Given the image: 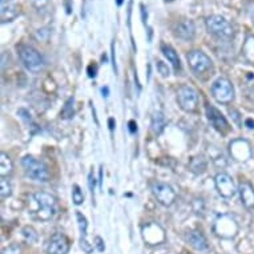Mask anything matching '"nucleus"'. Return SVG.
Returning a JSON list of instances; mask_svg holds the SVG:
<instances>
[{"label":"nucleus","instance_id":"473e14b6","mask_svg":"<svg viewBox=\"0 0 254 254\" xmlns=\"http://www.w3.org/2000/svg\"><path fill=\"white\" fill-rule=\"evenodd\" d=\"M88 183H89V189H91L92 194L95 193V184H96V181H95V176H93V173H89V177H88Z\"/></svg>","mask_w":254,"mask_h":254},{"label":"nucleus","instance_id":"ddd939ff","mask_svg":"<svg viewBox=\"0 0 254 254\" xmlns=\"http://www.w3.org/2000/svg\"><path fill=\"white\" fill-rule=\"evenodd\" d=\"M205 111H206V117H208V120L210 121V124H212L218 132L225 133V132L229 130V123L226 121L225 116H224L216 107L208 104Z\"/></svg>","mask_w":254,"mask_h":254},{"label":"nucleus","instance_id":"7ed1b4c3","mask_svg":"<svg viewBox=\"0 0 254 254\" xmlns=\"http://www.w3.org/2000/svg\"><path fill=\"white\" fill-rule=\"evenodd\" d=\"M19 56H20L21 63L24 64V67L31 72H40L46 65L44 59L38 51L29 46H21L19 48Z\"/></svg>","mask_w":254,"mask_h":254},{"label":"nucleus","instance_id":"2eb2a0df","mask_svg":"<svg viewBox=\"0 0 254 254\" xmlns=\"http://www.w3.org/2000/svg\"><path fill=\"white\" fill-rule=\"evenodd\" d=\"M175 35L179 39H181V40L190 42L194 38V35H196V27L193 24V21L190 20L180 21L179 24L176 25Z\"/></svg>","mask_w":254,"mask_h":254},{"label":"nucleus","instance_id":"39448f33","mask_svg":"<svg viewBox=\"0 0 254 254\" xmlns=\"http://www.w3.org/2000/svg\"><path fill=\"white\" fill-rule=\"evenodd\" d=\"M212 95L220 104H230L234 100V88L225 77L217 79L212 85Z\"/></svg>","mask_w":254,"mask_h":254},{"label":"nucleus","instance_id":"5701e85b","mask_svg":"<svg viewBox=\"0 0 254 254\" xmlns=\"http://www.w3.org/2000/svg\"><path fill=\"white\" fill-rule=\"evenodd\" d=\"M13 171V164L12 160L7 156L5 153L0 154V175L1 177L11 175Z\"/></svg>","mask_w":254,"mask_h":254},{"label":"nucleus","instance_id":"79ce46f5","mask_svg":"<svg viewBox=\"0 0 254 254\" xmlns=\"http://www.w3.org/2000/svg\"><path fill=\"white\" fill-rule=\"evenodd\" d=\"M109 129L113 130V119H109Z\"/></svg>","mask_w":254,"mask_h":254},{"label":"nucleus","instance_id":"2f4dec72","mask_svg":"<svg viewBox=\"0 0 254 254\" xmlns=\"http://www.w3.org/2000/svg\"><path fill=\"white\" fill-rule=\"evenodd\" d=\"M97 75V65L96 64H91L89 67H88V76L89 77H96Z\"/></svg>","mask_w":254,"mask_h":254},{"label":"nucleus","instance_id":"393cba45","mask_svg":"<svg viewBox=\"0 0 254 254\" xmlns=\"http://www.w3.org/2000/svg\"><path fill=\"white\" fill-rule=\"evenodd\" d=\"M21 234H23V238L25 240V242H28V244H35V242L38 241L39 236L32 226H24L21 229Z\"/></svg>","mask_w":254,"mask_h":254},{"label":"nucleus","instance_id":"c85d7f7f","mask_svg":"<svg viewBox=\"0 0 254 254\" xmlns=\"http://www.w3.org/2000/svg\"><path fill=\"white\" fill-rule=\"evenodd\" d=\"M1 254H23V252H21V248L17 244H12V245L4 248Z\"/></svg>","mask_w":254,"mask_h":254},{"label":"nucleus","instance_id":"a19ab883","mask_svg":"<svg viewBox=\"0 0 254 254\" xmlns=\"http://www.w3.org/2000/svg\"><path fill=\"white\" fill-rule=\"evenodd\" d=\"M99 181H100V188L103 187V167L100 168V180H99Z\"/></svg>","mask_w":254,"mask_h":254},{"label":"nucleus","instance_id":"cd10ccee","mask_svg":"<svg viewBox=\"0 0 254 254\" xmlns=\"http://www.w3.org/2000/svg\"><path fill=\"white\" fill-rule=\"evenodd\" d=\"M72 201L75 205H81L84 202V194L81 192L79 185H73V190H72Z\"/></svg>","mask_w":254,"mask_h":254},{"label":"nucleus","instance_id":"b1692460","mask_svg":"<svg viewBox=\"0 0 254 254\" xmlns=\"http://www.w3.org/2000/svg\"><path fill=\"white\" fill-rule=\"evenodd\" d=\"M189 168H190V171L194 172V173H202V172H205V169H206V161H205L204 157L197 156V157H193L192 160H190Z\"/></svg>","mask_w":254,"mask_h":254},{"label":"nucleus","instance_id":"20e7f679","mask_svg":"<svg viewBox=\"0 0 254 254\" xmlns=\"http://www.w3.org/2000/svg\"><path fill=\"white\" fill-rule=\"evenodd\" d=\"M205 25L210 34L216 35L217 38L221 39H230L233 36V27L225 17L220 15H212L206 17Z\"/></svg>","mask_w":254,"mask_h":254},{"label":"nucleus","instance_id":"a878e982","mask_svg":"<svg viewBox=\"0 0 254 254\" xmlns=\"http://www.w3.org/2000/svg\"><path fill=\"white\" fill-rule=\"evenodd\" d=\"M11 194H12V187H11V184H9V181L5 177H1L0 179V197H1V200L8 198Z\"/></svg>","mask_w":254,"mask_h":254},{"label":"nucleus","instance_id":"6e6552de","mask_svg":"<svg viewBox=\"0 0 254 254\" xmlns=\"http://www.w3.org/2000/svg\"><path fill=\"white\" fill-rule=\"evenodd\" d=\"M187 60L189 63V67L192 68V71L196 72L197 75L204 73L212 68V60L202 51H190L187 55Z\"/></svg>","mask_w":254,"mask_h":254},{"label":"nucleus","instance_id":"f03ea898","mask_svg":"<svg viewBox=\"0 0 254 254\" xmlns=\"http://www.w3.org/2000/svg\"><path fill=\"white\" fill-rule=\"evenodd\" d=\"M35 202L39 205L36 217L42 221H48L56 213V198L52 194L46 192H38L34 194Z\"/></svg>","mask_w":254,"mask_h":254},{"label":"nucleus","instance_id":"f8f14e48","mask_svg":"<svg viewBox=\"0 0 254 254\" xmlns=\"http://www.w3.org/2000/svg\"><path fill=\"white\" fill-rule=\"evenodd\" d=\"M214 185H216L217 192L224 198H232L236 194V187H234L233 179L225 172H221L214 179Z\"/></svg>","mask_w":254,"mask_h":254},{"label":"nucleus","instance_id":"4be33fe9","mask_svg":"<svg viewBox=\"0 0 254 254\" xmlns=\"http://www.w3.org/2000/svg\"><path fill=\"white\" fill-rule=\"evenodd\" d=\"M242 55L249 64H254V35L248 36L242 46Z\"/></svg>","mask_w":254,"mask_h":254},{"label":"nucleus","instance_id":"c9c22d12","mask_svg":"<svg viewBox=\"0 0 254 254\" xmlns=\"http://www.w3.org/2000/svg\"><path fill=\"white\" fill-rule=\"evenodd\" d=\"M248 13H249V17L254 23V1L253 3H250L249 7H248Z\"/></svg>","mask_w":254,"mask_h":254},{"label":"nucleus","instance_id":"58836bf2","mask_svg":"<svg viewBox=\"0 0 254 254\" xmlns=\"http://www.w3.org/2000/svg\"><path fill=\"white\" fill-rule=\"evenodd\" d=\"M245 125L249 129H254V120H252V119H246Z\"/></svg>","mask_w":254,"mask_h":254},{"label":"nucleus","instance_id":"6ab92c4d","mask_svg":"<svg viewBox=\"0 0 254 254\" xmlns=\"http://www.w3.org/2000/svg\"><path fill=\"white\" fill-rule=\"evenodd\" d=\"M1 4V23H8V21L15 20L19 16V7L16 4H13L11 1H0Z\"/></svg>","mask_w":254,"mask_h":254},{"label":"nucleus","instance_id":"4c0bfd02","mask_svg":"<svg viewBox=\"0 0 254 254\" xmlns=\"http://www.w3.org/2000/svg\"><path fill=\"white\" fill-rule=\"evenodd\" d=\"M229 113H232V115H234L233 119H234V120H236V123H237V124L240 125V117H238V116H240V113H238L237 111H234V109H230Z\"/></svg>","mask_w":254,"mask_h":254},{"label":"nucleus","instance_id":"37998d69","mask_svg":"<svg viewBox=\"0 0 254 254\" xmlns=\"http://www.w3.org/2000/svg\"><path fill=\"white\" fill-rule=\"evenodd\" d=\"M116 1H117V4H119V5L123 4V0H116Z\"/></svg>","mask_w":254,"mask_h":254},{"label":"nucleus","instance_id":"ea45409f","mask_svg":"<svg viewBox=\"0 0 254 254\" xmlns=\"http://www.w3.org/2000/svg\"><path fill=\"white\" fill-rule=\"evenodd\" d=\"M101 93H103V96L104 97H108L109 96V88L108 87H104L101 89Z\"/></svg>","mask_w":254,"mask_h":254},{"label":"nucleus","instance_id":"dca6fc26","mask_svg":"<svg viewBox=\"0 0 254 254\" xmlns=\"http://www.w3.org/2000/svg\"><path fill=\"white\" fill-rule=\"evenodd\" d=\"M238 192H240V198H241L242 205L245 206L248 210H253L254 209V188L249 183H241L238 185Z\"/></svg>","mask_w":254,"mask_h":254},{"label":"nucleus","instance_id":"c03bdc74","mask_svg":"<svg viewBox=\"0 0 254 254\" xmlns=\"http://www.w3.org/2000/svg\"><path fill=\"white\" fill-rule=\"evenodd\" d=\"M0 1H9V0H0Z\"/></svg>","mask_w":254,"mask_h":254},{"label":"nucleus","instance_id":"f704fd0d","mask_svg":"<svg viewBox=\"0 0 254 254\" xmlns=\"http://www.w3.org/2000/svg\"><path fill=\"white\" fill-rule=\"evenodd\" d=\"M128 129H129V132L132 134L137 132V124H136V121L130 120L129 123H128Z\"/></svg>","mask_w":254,"mask_h":254},{"label":"nucleus","instance_id":"4468645a","mask_svg":"<svg viewBox=\"0 0 254 254\" xmlns=\"http://www.w3.org/2000/svg\"><path fill=\"white\" fill-rule=\"evenodd\" d=\"M69 252V241L62 233H55L48 241L47 253L48 254H67Z\"/></svg>","mask_w":254,"mask_h":254},{"label":"nucleus","instance_id":"423d86ee","mask_svg":"<svg viewBox=\"0 0 254 254\" xmlns=\"http://www.w3.org/2000/svg\"><path fill=\"white\" fill-rule=\"evenodd\" d=\"M213 232L218 237L230 240V238L236 237V234L238 233V225L234 218H232L228 214H224V216H220L214 221Z\"/></svg>","mask_w":254,"mask_h":254},{"label":"nucleus","instance_id":"412c9836","mask_svg":"<svg viewBox=\"0 0 254 254\" xmlns=\"http://www.w3.org/2000/svg\"><path fill=\"white\" fill-rule=\"evenodd\" d=\"M165 124H167V120H165V116H164L163 113L154 112L153 116H152V121H150V127H152L153 133L154 134L163 133L164 128H165Z\"/></svg>","mask_w":254,"mask_h":254},{"label":"nucleus","instance_id":"1a4fd4ad","mask_svg":"<svg viewBox=\"0 0 254 254\" xmlns=\"http://www.w3.org/2000/svg\"><path fill=\"white\" fill-rule=\"evenodd\" d=\"M152 192H153L154 197L157 198V201L164 206H171L176 201V192L173 190V188L171 185H168L165 183H153L152 184Z\"/></svg>","mask_w":254,"mask_h":254},{"label":"nucleus","instance_id":"72a5a7b5","mask_svg":"<svg viewBox=\"0 0 254 254\" xmlns=\"http://www.w3.org/2000/svg\"><path fill=\"white\" fill-rule=\"evenodd\" d=\"M32 3L36 8H43L48 4V0H32Z\"/></svg>","mask_w":254,"mask_h":254},{"label":"nucleus","instance_id":"f257e3e1","mask_svg":"<svg viewBox=\"0 0 254 254\" xmlns=\"http://www.w3.org/2000/svg\"><path fill=\"white\" fill-rule=\"evenodd\" d=\"M21 165L24 168L25 175L28 176L29 179L40 181V183H47L50 180V171L46 167V164L39 161L32 156H25L21 160Z\"/></svg>","mask_w":254,"mask_h":254},{"label":"nucleus","instance_id":"0eeeda50","mask_svg":"<svg viewBox=\"0 0 254 254\" xmlns=\"http://www.w3.org/2000/svg\"><path fill=\"white\" fill-rule=\"evenodd\" d=\"M177 101L183 111L185 112H194L198 105V95L197 92L189 85H183L177 92Z\"/></svg>","mask_w":254,"mask_h":254},{"label":"nucleus","instance_id":"7c9ffc66","mask_svg":"<svg viewBox=\"0 0 254 254\" xmlns=\"http://www.w3.org/2000/svg\"><path fill=\"white\" fill-rule=\"evenodd\" d=\"M95 245H96V248H97V250H99V252H104V249H105L104 241H103V238L99 237V236L95 238Z\"/></svg>","mask_w":254,"mask_h":254},{"label":"nucleus","instance_id":"aec40b11","mask_svg":"<svg viewBox=\"0 0 254 254\" xmlns=\"http://www.w3.org/2000/svg\"><path fill=\"white\" fill-rule=\"evenodd\" d=\"M161 51H163L164 56L171 62V64L173 65L176 72H179L181 69V63H180V58L177 52L171 46H167V44H161Z\"/></svg>","mask_w":254,"mask_h":254},{"label":"nucleus","instance_id":"f3484780","mask_svg":"<svg viewBox=\"0 0 254 254\" xmlns=\"http://www.w3.org/2000/svg\"><path fill=\"white\" fill-rule=\"evenodd\" d=\"M185 240L189 245L192 246L193 249L198 250V252H204L208 249V241L201 232L198 230H189L185 234Z\"/></svg>","mask_w":254,"mask_h":254},{"label":"nucleus","instance_id":"bb28decb","mask_svg":"<svg viewBox=\"0 0 254 254\" xmlns=\"http://www.w3.org/2000/svg\"><path fill=\"white\" fill-rule=\"evenodd\" d=\"M73 115H75V111H73V99L71 97V99H68L67 103L63 107L62 112H60V117L64 119V120H69V119L73 117Z\"/></svg>","mask_w":254,"mask_h":254},{"label":"nucleus","instance_id":"c756f323","mask_svg":"<svg viewBox=\"0 0 254 254\" xmlns=\"http://www.w3.org/2000/svg\"><path fill=\"white\" fill-rule=\"evenodd\" d=\"M156 65H157V71L161 73V76H164V77H168V76H169L171 71H169V68H168V65L165 64V63L160 62V60H158Z\"/></svg>","mask_w":254,"mask_h":254},{"label":"nucleus","instance_id":"e433bc0d","mask_svg":"<svg viewBox=\"0 0 254 254\" xmlns=\"http://www.w3.org/2000/svg\"><path fill=\"white\" fill-rule=\"evenodd\" d=\"M64 5H65L67 13H71L72 12V0H64Z\"/></svg>","mask_w":254,"mask_h":254},{"label":"nucleus","instance_id":"9b49d317","mask_svg":"<svg viewBox=\"0 0 254 254\" xmlns=\"http://www.w3.org/2000/svg\"><path fill=\"white\" fill-rule=\"evenodd\" d=\"M142 238L148 245H160L165 241V230L156 222H150L142 228Z\"/></svg>","mask_w":254,"mask_h":254},{"label":"nucleus","instance_id":"a211bd4d","mask_svg":"<svg viewBox=\"0 0 254 254\" xmlns=\"http://www.w3.org/2000/svg\"><path fill=\"white\" fill-rule=\"evenodd\" d=\"M76 217H77V222H79L80 229V248H81L87 254H91L92 250H93V246H92L87 240V218H85L80 212L76 213Z\"/></svg>","mask_w":254,"mask_h":254},{"label":"nucleus","instance_id":"9d476101","mask_svg":"<svg viewBox=\"0 0 254 254\" xmlns=\"http://www.w3.org/2000/svg\"><path fill=\"white\" fill-rule=\"evenodd\" d=\"M229 152L230 156L240 163H245L253 156V150H252L249 141H246L244 138H238V140H233L230 142Z\"/></svg>","mask_w":254,"mask_h":254}]
</instances>
